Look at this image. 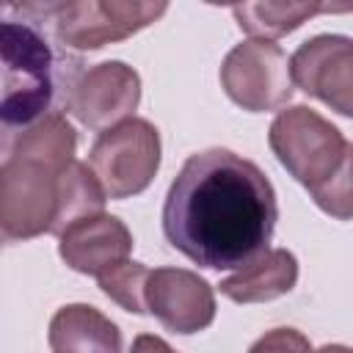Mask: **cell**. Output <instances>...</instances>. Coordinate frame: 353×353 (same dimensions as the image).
Instances as JSON below:
<instances>
[{"instance_id":"obj_5","label":"cell","mask_w":353,"mask_h":353,"mask_svg":"<svg viewBox=\"0 0 353 353\" xmlns=\"http://www.w3.org/2000/svg\"><path fill=\"white\" fill-rule=\"evenodd\" d=\"M168 11V3L143 0H66L44 3V14L61 44L72 50H102L149 28Z\"/></svg>"},{"instance_id":"obj_9","label":"cell","mask_w":353,"mask_h":353,"mask_svg":"<svg viewBox=\"0 0 353 353\" xmlns=\"http://www.w3.org/2000/svg\"><path fill=\"white\" fill-rule=\"evenodd\" d=\"M141 102V77L124 61L91 66L72 91L66 110L88 130H110L127 119Z\"/></svg>"},{"instance_id":"obj_7","label":"cell","mask_w":353,"mask_h":353,"mask_svg":"<svg viewBox=\"0 0 353 353\" xmlns=\"http://www.w3.org/2000/svg\"><path fill=\"white\" fill-rule=\"evenodd\" d=\"M221 88L248 113L279 110L295 91L290 58L273 41L248 39L226 52L221 63Z\"/></svg>"},{"instance_id":"obj_8","label":"cell","mask_w":353,"mask_h":353,"mask_svg":"<svg viewBox=\"0 0 353 353\" xmlns=\"http://www.w3.org/2000/svg\"><path fill=\"white\" fill-rule=\"evenodd\" d=\"M292 83L325 102L331 110L353 119V39L320 33L306 39L290 55Z\"/></svg>"},{"instance_id":"obj_12","label":"cell","mask_w":353,"mask_h":353,"mask_svg":"<svg viewBox=\"0 0 353 353\" xmlns=\"http://www.w3.org/2000/svg\"><path fill=\"white\" fill-rule=\"evenodd\" d=\"M52 353H121V331L97 306L66 303L61 306L47 331Z\"/></svg>"},{"instance_id":"obj_14","label":"cell","mask_w":353,"mask_h":353,"mask_svg":"<svg viewBox=\"0 0 353 353\" xmlns=\"http://www.w3.org/2000/svg\"><path fill=\"white\" fill-rule=\"evenodd\" d=\"M350 8L353 6H328V3H240L232 6V14L243 33H248L251 39L273 41L292 33L314 14L350 11Z\"/></svg>"},{"instance_id":"obj_13","label":"cell","mask_w":353,"mask_h":353,"mask_svg":"<svg viewBox=\"0 0 353 353\" xmlns=\"http://www.w3.org/2000/svg\"><path fill=\"white\" fill-rule=\"evenodd\" d=\"M298 281V259L287 248H268L254 262L226 276L218 290L234 303H265L287 295Z\"/></svg>"},{"instance_id":"obj_11","label":"cell","mask_w":353,"mask_h":353,"mask_svg":"<svg viewBox=\"0 0 353 353\" xmlns=\"http://www.w3.org/2000/svg\"><path fill=\"white\" fill-rule=\"evenodd\" d=\"M132 251V234L116 215H94L83 218L74 226H69L58 237V254L61 259L83 273L102 279L113 268L130 259Z\"/></svg>"},{"instance_id":"obj_17","label":"cell","mask_w":353,"mask_h":353,"mask_svg":"<svg viewBox=\"0 0 353 353\" xmlns=\"http://www.w3.org/2000/svg\"><path fill=\"white\" fill-rule=\"evenodd\" d=\"M248 353H312V345L298 328H273L262 334Z\"/></svg>"},{"instance_id":"obj_6","label":"cell","mask_w":353,"mask_h":353,"mask_svg":"<svg viewBox=\"0 0 353 353\" xmlns=\"http://www.w3.org/2000/svg\"><path fill=\"white\" fill-rule=\"evenodd\" d=\"M88 165L108 199H130L149 188L160 168V132L146 119H127L94 141Z\"/></svg>"},{"instance_id":"obj_3","label":"cell","mask_w":353,"mask_h":353,"mask_svg":"<svg viewBox=\"0 0 353 353\" xmlns=\"http://www.w3.org/2000/svg\"><path fill=\"white\" fill-rule=\"evenodd\" d=\"M77 135L63 113L3 138L0 229L6 243L52 234L63 171L74 163Z\"/></svg>"},{"instance_id":"obj_10","label":"cell","mask_w":353,"mask_h":353,"mask_svg":"<svg viewBox=\"0 0 353 353\" xmlns=\"http://www.w3.org/2000/svg\"><path fill=\"white\" fill-rule=\"evenodd\" d=\"M146 312L174 334H196L215 320V292L193 270L154 268L146 279Z\"/></svg>"},{"instance_id":"obj_18","label":"cell","mask_w":353,"mask_h":353,"mask_svg":"<svg viewBox=\"0 0 353 353\" xmlns=\"http://www.w3.org/2000/svg\"><path fill=\"white\" fill-rule=\"evenodd\" d=\"M130 353H176L165 339L154 336V334H141L132 339V350Z\"/></svg>"},{"instance_id":"obj_19","label":"cell","mask_w":353,"mask_h":353,"mask_svg":"<svg viewBox=\"0 0 353 353\" xmlns=\"http://www.w3.org/2000/svg\"><path fill=\"white\" fill-rule=\"evenodd\" d=\"M312 353H353V347H347V345H323Z\"/></svg>"},{"instance_id":"obj_16","label":"cell","mask_w":353,"mask_h":353,"mask_svg":"<svg viewBox=\"0 0 353 353\" xmlns=\"http://www.w3.org/2000/svg\"><path fill=\"white\" fill-rule=\"evenodd\" d=\"M309 193L325 215L336 221H353V143H347L339 168Z\"/></svg>"},{"instance_id":"obj_1","label":"cell","mask_w":353,"mask_h":353,"mask_svg":"<svg viewBox=\"0 0 353 353\" xmlns=\"http://www.w3.org/2000/svg\"><path fill=\"white\" fill-rule=\"evenodd\" d=\"M279 204L265 171L229 152L207 149L185 160L163 204V234L193 265L245 268L268 251Z\"/></svg>"},{"instance_id":"obj_2","label":"cell","mask_w":353,"mask_h":353,"mask_svg":"<svg viewBox=\"0 0 353 353\" xmlns=\"http://www.w3.org/2000/svg\"><path fill=\"white\" fill-rule=\"evenodd\" d=\"M0 25L3 50V105L0 119L6 138L36 121L63 113L74 85L80 83L83 61L58 41L44 14V3L6 6Z\"/></svg>"},{"instance_id":"obj_15","label":"cell","mask_w":353,"mask_h":353,"mask_svg":"<svg viewBox=\"0 0 353 353\" xmlns=\"http://www.w3.org/2000/svg\"><path fill=\"white\" fill-rule=\"evenodd\" d=\"M149 273L152 270L143 262L127 259L99 279V290L110 301H116L121 309H127L132 314H146V279H149Z\"/></svg>"},{"instance_id":"obj_4","label":"cell","mask_w":353,"mask_h":353,"mask_svg":"<svg viewBox=\"0 0 353 353\" xmlns=\"http://www.w3.org/2000/svg\"><path fill=\"white\" fill-rule=\"evenodd\" d=\"M268 143L276 160L306 190L323 185L339 168L347 149L345 135L306 105L279 110L268 130Z\"/></svg>"}]
</instances>
